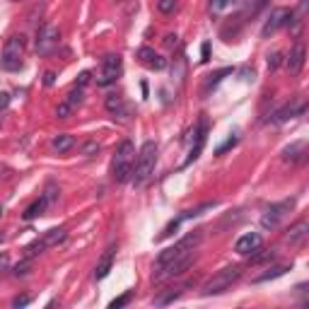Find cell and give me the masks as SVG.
Returning <instances> with one entry per match:
<instances>
[{
	"instance_id": "1",
	"label": "cell",
	"mask_w": 309,
	"mask_h": 309,
	"mask_svg": "<svg viewBox=\"0 0 309 309\" xmlns=\"http://www.w3.org/2000/svg\"><path fill=\"white\" fill-rule=\"evenodd\" d=\"M155 162H157V145H155V140H147L140 150V155H138V162L133 167L130 179L135 182V186H143L150 179V174L155 172Z\"/></svg>"
},
{
	"instance_id": "2",
	"label": "cell",
	"mask_w": 309,
	"mask_h": 309,
	"mask_svg": "<svg viewBox=\"0 0 309 309\" xmlns=\"http://www.w3.org/2000/svg\"><path fill=\"white\" fill-rule=\"evenodd\" d=\"M239 275H242V266H225L222 271H218L205 285H203V295L205 297H210V295H220V292H225L235 280H239Z\"/></svg>"
},
{
	"instance_id": "3",
	"label": "cell",
	"mask_w": 309,
	"mask_h": 309,
	"mask_svg": "<svg viewBox=\"0 0 309 309\" xmlns=\"http://www.w3.org/2000/svg\"><path fill=\"white\" fill-rule=\"evenodd\" d=\"M24 46H27V39L22 34H15V37L7 39L2 58H0V68L2 70H19L22 68V51H24Z\"/></svg>"
},
{
	"instance_id": "4",
	"label": "cell",
	"mask_w": 309,
	"mask_h": 309,
	"mask_svg": "<svg viewBox=\"0 0 309 309\" xmlns=\"http://www.w3.org/2000/svg\"><path fill=\"white\" fill-rule=\"evenodd\" d=\"M121 56L119 54H107L102 58V75L97 77V85H102V87H109L114 85L116 80H119V75H121Z\"/></svg>"
},
{
	"instance_id": "5",
	"label": "cell",
	"mask_w": 309,
	"mask_h": 309,
	"mask_svg": "<svg viewBox=\"0 0 309 309\" xmlns=\"http://www.w3.org/2000/svg\"><path fill=\"white\" fill-rule=\"evenodd\" d=\"M58 44H61V32L56 29L54 24H44L37 34V51L49 56L58 49Z\"/></svg>"
},
{
	"instance_id": "6",
	"label": "cell",
	"mask_w": 309,
	"mask_h": 309,
	"mask_svg": "<svg viewBox=\"0 0 309 309\" xmlns=\"http://www.w3.org/2000/svg\"><path fill=\"white\" fill-rule=\"evenodd\" d=\"M292 17H295V12H292L290 7H275L271 12V17H268V22L263 24L261 34H263V37H271L273 32H278L280 27H288L292 22Z\"/></svg>"
},
{
	"instance_id": "7",
	"label": "cell",
	"mask_w": 309,
	"mask_h": 309,
	"mask_svg": "<svg viewBox=\"0 0 309 309\" xmlns=\"http://www.w3.org/2000/svg\"><path fill=\"white\" fill-rule=\"evenodd\" d=\"M292 203L295 200H283V203H275V205H271L266 213H263V218H261V225L263 227H278V222L285 218V213L292 208Z\"/></svg>"
},
{
	"instance_id": "8",
	"label": "cell",
	"mask_w": 309,
	"mask_h": 309,
	"mask_svg": "<svg viewBox=\"0 0 309 309\" xmlns=\"http://www.w3.org/2000/svg\"><path fill=\"white\" fill-rule=\"evenodd\" d=\"M256 247H261V235H258V232H247V235H242L237 239L235 251L239 256H249Z\"/></svg>"
},
{
	"instance_id": "9",
	"label": "cell",
	"mask_w": 309,
	"mask_h": 309,
	"mask_svg": "<svg viewBox=\"0 0 309 309\" xmlns=\"http://www.w3.org/2000/svg\"><path fill=\"white\" fill-rule=\"evenodd\" d=\"M114 251H116V247L111 244L109 249L104 251V256L99 258V263H97V268H94V278H97V280H104V278L109 275L111 266H114Z\"/></svg>"
},
{
	"instance_id": "10",
	"label": "cell",
	"mask_w": 309,
	"mask_h": 309,
	"mask_svg": "<svg viewBox=\"0 0 309 309\" xmlns=\"http://www.w3.org/2000/svg\"><path fill=\"white\" fill-rule=\"evenodd\" d=\"M307 232H309V222L307 220H297L295 225H290V230H288L285 239H288L290 244H300V242L307 237Z\"/></svg>"
},
{
	"instance_id": "11",
	"label": "cell",
	"mask_w": 309,
	"mask_h": 309,
	"mask_svg": "<svg viewBox=\"0 0 309 309\" xmlns=\"http://www.w3.org/2000/svg\"><path fill=\"white\" fill-rule=\"evenodd\" d=\"M285 63H288V68H290L292 73H300L302 65H305V46H302V44H295V49L290 51Z\"/></svg>"
},
{
	"instance_id": "12",
	"label": "cell",
	"mask_w": 309,
	"mask_h": 309,
	"mask_svg": "<svg viewBox=\"0 0 309 309\" xmlns=\"http://www.w3.org/2000/svg\"><path fill=\"white\" fill-rule=\"evenodd\" d=\"M65 237H68V230H65V227H54V230H49V232L41 235V242H44L46 249H49V247H58L61 242H65Z\"/></svg>"
},
{
	"instance_id": "13",
	"label": "cell",
	"mask_w": 309,
	"mask_h": 309,
	"mask_svg": "<svg viewBox=\"0 0 309 309\" xmlns=\"http://www.w3.org/2000/svg\"><path fill=\"white\" fill-rule=\"evenodd\" d=\"M133 155H135V145L130 140H124L116 155H114V164H126V162H133Z\"/></svg>"
},
{
	"instance_id": "14",
	"label": "cell",
	"mask_w": 309,
	"mask_h": 309,
	"mask_svg": "<svg viewBox=\"0 0 309 309\" xmlns=\"http://www.w3.org/2000/svg\"><path fill=\"white\" fill-rule=\"evenodd\" d=\"M54 150L58 155H63V152H68V150H73L75 147V138L73 135H68V133H61V135H56L54 138Z\"/></svg>"
},
{
	"instance_id": "15",
	"label": "cell",
	"mask_w": 309,
	"mask_h": 309,
	"mask_svg": "<svg viewBox=\"0 0 309 309\" xmlns=\"http://www.w3.org/2000/svg\"><path fill=\"white\" fill-rule=\"evenodd\" d=\"M104 104H107V109H109L114 116H119V119H126V107H124V99H121V97L109 94Z\"/></svg>"
},
{
	"instance_id": "16",
	"label": "cell",
	"mask_w": 309,
	"mask_h": 309,
	"mask_svg": "<svg viewBox=\"0 0 309 309\" xmlns=\"http://www.w3.org/2000/svg\"><path fill=\"white\" fill-rule=\"evenodd\" d=\"M302 155H305V143H302V140H300V143H292L290 147L283 150V160H285V162H297V160H302Z\"/></svg>"
},
{
	"instance_id": "17",
	"label": "cell",
	"mask_w": 309,
	"mask_h": 309,
	"mask_svg": "<svg viewBox=\"0 0 309 309\" xmlns=\"http://www.w3.org/2000/svg\"><path fill=\"white\" fill-rule=\"evenodd\" d=\"M288 271H290V266H288V263H285V266H273V268H268V271L263 273V275H258L254 283H268V280H275V278L285 275Z\"/></svg>"
},
{
	"instance_id": "18",
	"label": "cell",
	"mask_w": 309,
	"mask_h": 309,
	"mask_svg": "<svg viewBox=\"0 0 309 309\" xmlns=\"http://www.w3.org/2000/svg\"><path fill=\"white\" fill-rule=\"evenodd\" d=\"M133 177V162H126V164H114V179L119 184L128 182Z\"/></svg>"
},
{
	"instance_id": "19",
	"label": "cell",
	"mask_w": 309,
	"mask_h": 309,
	"mask_svg": "<svg viewBox=\"0 0 309 309\" xmlns=\"http://www.w3.org/2000/svg\"><path fill=\"white\" fill-rule=\"evenodd\" d=\"M305 114V107H300V109H295L292 104H288V107H283V109L275 114V124H283V121H288V119H292V116H302Z\"/></svg>"
},
{
	"instance_id": "20",
	"label": "cell",
	"mask_w": 309,
	"mask_h": 309,
	"mask_svg": "<svg viewBox=\"0 0 309 309\" xmlns=\"http://www.w3.org/2000/svg\"><path fill=\"white\" fill-rule=\"evenodd\" d=\"M46 205H49V203H46V198H44V196H41L39 200H34V203H32V205H29V208L24 210V220H34V218H39V215L44 213V208H46Z\"/></svg>"
},
{
	"instance_id": "21",
	"label": "cell",
	"mask_w": 309,
	"mask_h": 309,
	"mask_svg": "<svg viewBox=\"0 0 309 309\" xmlns=\"http://www.w3.org/2000/svg\"><path fill=\"white\" fill-rule=\"evenodd\" d=\"M249 256H251V263H263V261H273V258H275V251H273V249H263V247H256Z\"/></svg>"
},
{
	"instance_id": "22",
	"label": "cell",
	"mask_w": 309,
	"mask_h": 309,
	"mask_svg": "<svg viewBox=\"0 0 309 309\" xmlns=\"http://www.w3.org/2000/svg\"><path fill=\"white\" fill-rule=\"evenodd\" d=\"M44 251H46V244L41 242V237H37L32 244H27V247H24V258H34V256L44 254Z\"/></svg>"
},
{
	"instance_id": "23",
	"label": "cell",
	"mask_w": 309,
	"mask_h": 309,
	"mask_svg": "<svg viewBox=\"0 0 309 309\" xmlns=\"http://www.w3.org/2000/svg\"><path fill=\"white\" fill-rule=\"evenodd\" d=\"M215 205H218V203H215V200H213V203H203V205H198V208H196V210H186V213H182V215H179V218H182V220H191V218H198V215H203V213H205V210H210V208H215Z\"/></svg>"
},
{
	"instance_id": "24",
	"label": "cell",
	"mask_w": 309,
	"mask_h": 309,
	"mask_svg": "<svg viewBox=\"0 0 309 309\" xmlns=\"http://www.w3.org/2000/svg\"><path fill=\"white\" fill-rule=\"evenodd\" d=\"M155 56H157V54H155V51H152L150 46H143V49H138V61H140L143 65H150Z\"/></svg>"
},
{
	"instance_id": "25",
	"label": "cell",
	"mask_w": 309,
	"mask_h": 309,
	"mask_svg": "<svg viewBox=\"0 0 309 309\" xmlns=\"http://www.w3.org/2000/svg\"><path fill=\"white\" fill-rule=\"evenodd\" d=\"M179 295H182V290H179V288H174V290H169L167 295H162V297H157V300H155V305H160V307H164V305H169L172 300H177Z\"/></svg>"
},
{
	"instance_id": "26",
	"label": "cell",
	"mask_w": 309,
	"mask_h": 309,
	"mask_svg": "<svg viewBox=\"0 0 309 309\" xmlns=\"http://www.w3.org/2000/svg\"><path fill=\"white\" fill-rule=\"evenodd\" d=\"M130 297H133V295H130V292H124V295H121V297H116V300H111V302H109V309H119V307H126L128 302H130Z\"/></svg>"
},
{
	"instance_id": "27",
	"label": "cell",
	"mask_w": 309,
	"mask_h": 309,
	"mask_svg": "<svg viewBox=\"0 0 309 309\" xmlns=\"http://www.w3.org/2000/svg\"><path fill=\"white\" fill-rule=\"evenodd\" d=\"M232 2H235V0H210V12L218 15V12H222L225 7H230Z\"/></svg>"
},
{
	"instance_id": "28",
	"label": "cell",
	"mask_w": 309,
	"mask_h": 309,
	"mask_svg": "<svg viewBox=\"0 0 309 309\" xmlns=\"http://www.w3.org/2000/svg\"><path fill=\"white\" fill-rule=\"evenodd\" d=\"M82 97H85V94H82V87H75V90L68 94V99H65V102H68L70 107H75V104H82Z\"/></svg>"
},
{
	"instance_id": "29",
	"label": "cell",
	"mask_w": 309,
	"mask_h": 309,
	"mask_svg": "<svg viewBox=\"0 0 309 309\" xmlns=\"http://www.w3.org/2000/svg\"><path fill=\"white\" fill-rule=\"evenodd\" d=\"M174 7H177V0H160V2H157V10H160L162 15L174 12Z\"/></svg>"
},
{
	"instance_id": "30",
	"label": "cell",
	"mask_w": 309,
	"mask_h": 309,
	"mask_svg": "<svg viewBox=\"0 0 309 309\" xmlns=\"http://www.w3.org/2000/svg\"><path fill=\"white\" fill-rule=\"evenodd\" d=\"M32 271V258H24V261H22V263H17V266H15V275H27V273Z\"/></svg>"
},
{
	"instance_id": "31",
	"label": "cell",
	"mask_w": 309,
	"mask_h": 309,
	"mask_svg": "<svg viewBox=\"0 0 309 309\" xmlns=\"http://www.w3.org/2000/svg\"><path fill=\"white\" fill-rule=\"evenodd\" d=\"M70 111H73V107H70L68 102H61V104L56 107V116H58V119H68Z\"/></svg>"
},
{
	"instance_id": "32",
	"label": "cell",
	"mask_w": 309,
	"mask_h": 309,
	"mask_svg": "<svg viewBox=\"0 0 309 309\" xmlns=\"http://www.w3.org/2000/svg\"><path fill=\"white\" fill-rule=\"evenodd\" d=\"M235 145H237V135H230V138H227V140H225V143H222V145L215 150V155H225L227 150H232Z\"/></svg>"
},
{
	"instance_id": "33",
	"label": "cell",
	"mask_w": 309,
	"mask_h": 309,
	"mask_svg": "<svg viewBox=\"0 0 309 309\" xmlns=\"http://www.w3.org/2000/svg\"><path fill=\"white\" fill-rule=\"evenodd\" d=\"M225 75H232V68H225V70H220V73H215V75H213V80L208 82V87H205V90H210V87H215V85H218V82H220V80H222V77H225Z\"/></svg>"
},
{
	"instance_id": "34",
	"label": "cell",
	"mask_w": 309,
	"mask_h": 309,
	"mask_svg": "<svg viewBox=\"0 0 309 309\" xmlns=\"http://www.w3.org/2000/svg\"><path fill=\"white\" fill-rule=\"evenodd\" d=\"M147 68H152V70H164V68H167V58H162V56H155V58H152V63H150Z\"/></svg>"
},
{
	"instance_id": "35",
	"label": "cell",
	"mask_w": 309,
	"mask_h": 309,
	"mask_svg": "<svg viewBox=\"0 0 309 309\" xmlns=\"http://www.w3.org/2000/svg\"><path fill=\"white\" fill-rule=\"evenodd\" d=\"M280 61H283V56H280V54H271V56H268V70H275V68L280 65Z\"/></svg>"
},
{
	"instance_id": "36",
	"label": "cell",
	"mask_w": 309,
	"mask_h": 309,
	"mask_svg": "<svg viewBox=\"0 0 309 309\" xmlns=\"http://www.w3.org/2000/svg\"><path fill=\"white\" fill-rule=\"evenodd\" d=\"M94 152H99V143H87L82 147V155H87V157H92Z\"/></svg>"
},
{
	"instance_id": "37",
	"label": "cell",
	"mask_w": 309,
	"mask_h": 309,
	"mask_svg": "<svg viewBox=\"0 0 309 309\" xmlns=\"http://www.w3.org/2000/svg\"><path fill=\"white\" fill-rule=\"evenodd\" d=\"M90 80H92V73H90V70H82V73H80V77H77V87H85Z\"/></svg>"
},
{
	"instance_id": "38",
	"label": "cell",
	"mask_w": 309,
	"mask_h": 309,
	"mask_svg": "<svg viewBox=\"0 0 309 309\" xmlns=\"http://www.w3.org/2000/svg\"><path fill=\"white\" fill-rule=\"evenodd\" d=\"M27 305H29V297H27V295H22V297H15V300H12V307H27Z\"/></svg>"
},
{
	"instance_id": "39",
	"label": "cell",
	"mask_w": 309,
	"mask_h": 309,
	"mask_svg": "<svg viewBox=\"0 0 309 309\" xmlns=\"http://www.w3.org/2000/svg\"><path fill=\"white\" fill-rule=\"evenodd\" d=\"M54 82H56V73H54V70H46V73H44V85H46V87H51Z\"/></svg>"
},
{
	"instance_id": "40",
	"label": "cell",
	"mask_w": 309,
	"mask_h": 309,
	"mask_svg": "<svg viewBox=\"0 0 309 309\" xmlns=\"http://www.w3.org/2000/svg\"><path fill=\"white\" fill-rule=\"evenodd\" d=\"M200 54H203V58H200L203 63H208V61H210V44H208V41L203 44V49H200Z\"/></svg>"
},
{
	"instance_id": "41",
	"label": "cell",
	"mask_w": 309,
	"mask_h": 309,
	"mask_svg": "<svg viewBox=\"0 0 309 309\" xmlns=\"http://www.w3.org/2000/svg\"><path fill=\"white\" fill-rule=\"evenodd\" d=\"M164 46H167V49L177 46V34H167V37H164Z\"/></svg>"
},
{
	"instance_id": "42",
	"label": "cell",
	"mask_w": 309,
	"mask_h": 309,
	"mask_svg": "<svg viewBox=\"0 0 309 309\" xmlns=\"http://www.w3.org/2000/svg\"><path fill=\"white\" fill-rule=\"evenodd\" d=\"M7 104H10V94H7V92H0V111L5 109Z\"/></svg>"
},
{
	"instance_id": "43",
	"label": "cell",
	"mask_w": 309,
	"mask_h": 309,
	"mask_svg": "<svg viewBox=\"0 0 309 309\" xmlns=\"http://www.w3.org/2000/svg\"><path fill=\"white\" fill-rule=\"evenodd\" d=\"M7 266H10V261H7V256H5V254H0V271H5Z\"/></svg>"
},
{
	"instance_id": "44",
	"label": "cell",
	"mask_w": 309,
	"mask_h": 309,
	"mask_svg": "<svg viewBox=\"0 0 309 309\" xmlns=\"http://www.w3.org/2000/svg\"><path fill=\"white\" fill-rule=\"evenodd\" d=\"M242 75H244V80H247V82H249V80H251V82H254V70H242Z\"/></svg>"
},
{
	"instance_id": "45",
	"label": "cell",
	"mask_w": 309,
	"mask_h": 309,
	"mask_svg": "<svg viewBox=\"0 0 309 309\" xmlns=\"http://www.w3.org/2000/svg\"><path fill=\"white\" fill-rule=\"evenodd\" d=\"M266 2H268V0H258V2H256V7H263Z\"/></svg>"
},
{
	"instance_id": "46",
	"label": "cell",
	"mask_w": 309,
	"mask_h": 309,
	"mask_svg": "<svg viewBox=\"0 0 309 309\" xmlns=\"http://www.w3.org/2000/svg\"><path fill=\"white\" fill-rule=\"evenodd\" d=\"M2 242H5V235H0V244H2Z\"/></svg>"
},
{
	"instance_id": "47",
	"label": "cell",
	"mask_w": 309,
	"mask_h": 309,
	"mask_svg": "<svg viewBox=\"0 0 309 309\" xmlns=\"http://www.w3.org/2000/svg\"><path fill=\"white\" fill-rule=\"evenodd\" d=\"M0 215H2V208H0Z\"/></svg>"
},
{
	"instance_id": "48",
	"label": "cell",
	"mask_w": 309,
	"mask_h": 309,
	"mask_svg": "<svg viewBox=\"0 0 309 309\" xmlns=\"http://www.w3.org/2000/svg\"><path fill=\"white\" fill-rule=\"evenodd\" d=\"M15 2H19V0H15Z\"/></svg>"
}]
</instances>
